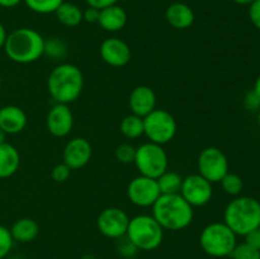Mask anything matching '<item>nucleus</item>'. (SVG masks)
Listing matches in <instances>:
<instances>
[{
    "mask_svg": "<svg viewBox=\"0 0 260 259\" xmlns=\"http://www.w3.org/2000/svg\"><path fill=\"white\" fill-rule=\"evenodd\" d=\"M47 89L56 103L70 104L79 99L84 89V75L74 63H58L51 70Z\"/></svg>",
    "mask_w": 260,
    "mask_h": 259,
    "instance_id": "1",
    "label": "nucleus"
},
{
    "mask_svg": "<svg viewBox=\"0 0 260 259\" xmlns=\"http://www.w3.org/2000/svg\"><path fill=\"white\" fill-rule=\"evenodd\" d=\"M152 216L164 230L182 231L192 223L193 207L179 195H161L152 205Z\"/></svg>",
    "mask_w": 260,
    "mask_h": 259,
    "instance_id": "2",
    "label": "nucleus"
},
{
    "mask_svg": "<svg viewBox=\"0 0 260 259\" xmlns=\"http://www.w3.org/2000/svg\"><path fill=\"white\" fill-rule=\"evenodd\" d=\"M45 38L38 30L28 27H20L8 33L5 41V55L13 62L32 63L43 56Z\"/></svg>",
    "mask_w": 260,
    "mask_h": 259,
    "instance_id": "3",
    "label": "nucleus"
},
{
    "mask_svg": "<svg viewBox=\"0 0 260 259\" xmlns=\"http://www.w3.org/2000/svg\"><path fill=\"white\" fill-rule=\"evenodd\" d=\"M223 222L238 236H245L260 226V202L249 196H238L226 206Z\"/></svg>",
    "mask_w": 260,
    "mask_h": 259,
    "instance_id": "4",
    "label": "nucleus"
},
{
    "mask_svg": "<svg viewBox=\"0 0 260 259\" xmlns=\"http://www.w3.org/2000/svg\"><path fill=\"white\" fill-rule=\"evenodd\" d=\"M126 236L140 251H151L161 245L164 229L152 215H137L129 218Z\"/></svg>",
    "mask_w": 260,
    "mask_h": 259,
    "instance_id": "5",
    "label": "nucleus"
},
{
    "mask_svg": "<svg viewBox=\"0 0 260 259\" xmlns=\"http://www.w3.org/2000/svg\"><path fill=\"white\" fill-rule=\"evenodd\" d=\"M238 244V235L225 222H211L200 235V245L212 258H226Z\"/></svg>",
    "mask_w": 260,
    "mask_h": 259,
    "instance_id": "6",
    "label": "nucleus"
},
{
    "mask_svg": "<svg viewBox=\"0 0 260 259\" xmlns=\"http://www.w3.org/2000/svg\"><path fill=\"white\" fill-rule=\"evenodd\" d=\"M134 164L140 175L157 179L169 168V159L162 145L149 141L136 147Z\"/></svg>",
    "mask_w": 260,
    "mask_h": 259,
    "instance_id": "7",
    "label": "nucleus"
},
{
    "mask_svg": "<svg viewBox=\"0 0 260 259\" xmlns=\"http://www.w3.org/2000/svg\"><path fill=\"white\" fill-rule=\"evenodd\" d=\"M178 124L174 116L165 109L155 108L144 117V135L150 142L165 145L177 135Z\"/></svg>",
    "mask_w": 260,
    "mask_h": 259,
    "instance_id": "8",
    "label": "nucleus"
},
{
    "mask_svg": "<svg viewBox=\"0 0 260 259\" xmlns=\"http://www.w3.org/2000/svg\"><path fill=\"white\" fill-rule=\"evenodd\" d=\"M198 174L210 183H220L229 173V160L225 152L215 146H208L201 151L197 160Z\"/></svg>",
    "mask_w": 260,
    "mask_h": 259,
    "instance_id": "9",
    "label": "nucleus"
},
{
    "mask_svg": "<svg viewBox=\"0 0 260 259\" xmlns=\"http://www.w3.org/2000/svg\"><path fill=\"white\" fill-rule=\"evenodd\" d=\"M179 195L193 208L203 207V206L208 205L213 197L212 183L208 182L198 173L187 175L185 178H183Z\"/></svg>",
    "mask_w": 260,
    "mask_h": 259,
    "instance_id": "10",
    "label": "nucleus"
},
{
    "mask_svg": "<svg viewBox=\"0 0 260 259\" xmlns=\"http://www.w3.org/2000/svg\"><path fill=\"white\" fill-rule=\"evenodd\" d=\"M160 196L159 185L154 178L139 175L129 180L127 185V197L137 207H152Z\"/></svg>",
    "mask_w": 260,
    "mask_h": 259,
    "instance_id": "11",
    "label": "nucleus"
},
{
    "mask_svg": "<svg viewBox=\"0 0 260 259\" xmlns=\"http://www.w3.org/2000/svg\"><path fill=\"white\" fill-rule=\"evenodd\" d=\"M129 217L126 211L118 207H107L98 215L96 228L99 233L108 239L122 238L126 235L128 228Z\"/></svg>",
    "mask_w": 260,
    "mask_h": 259,
    "instance_id": "12",
    "label": "nucleus"
},
{
    "mask_svg": "<svg viewBox=\"0 0 260 259\" xmlns=\"http://www.w3.org/2000/svg\"><path fill=\"white\" fill-rule=\"evenodd\" d=\"M93 147L90 142L84 137H74L66 142L62 151V163H65L71 170L81 169L91 159Z\"/></svg>",
    "mask_w": 260,
    "mask_h": 259,
    "instance_id": "13",
    "label": "nucleus"
},
{
    "mask_svg": "<svg viewBox=\"0 0 260 259\" xmlns=\"http://www.w3.org/2000/svg\"><path fill=\"white\" fill-rule=\"evenodd\" d=\"M48 132L55 137H66L74 127V114L69 104L55 103L46 117Z\"/></svg>",
    "mask_w": 260,
    "mask_h": 259,
    "instance_id": "14",
    "label": "nucleus"
},
{
    "mask_svg": "<svg viewBox=\"0 0 260 259\" xmlns=\"http://www.w3.org/2000/svg\"><path fill=\"white\" fill-rule=\"evenodd\" d=\"M101 57L107 65L112 68H122L126 66L131 60V48L123 40L112 37L107 38L102 42L99 48Z\"/></svg>",
    "mask_w": 260,
    "mask_h": 259,
    "instance_id": "15",
    "label": "nucleus"
},
{
    "mask_svg": "<svg viewBox=\"0 0 260 259\" xmlns=\"http://www.w3.org/2000/svg\"><path fill=\"white\" fill-rule=\"evenodd\" d=\"M128 107L132 113L144 118L156 108V94L147 85L136 86L129 93Z\"/></svg>",
    "mask_w": 260,
    "mask_h": 259,
    "instance_id": "16",
    "label": "nucleus"
},
{
    "mask_svg": "<svg viewBox=\"0 0 260 259\" xmlns=\"http://www.w3.org/2000/svg\"><path fill=\"white\" fill-rule=\"evenodd\" d=\"M28 117L18 106H4L0 108V130L5 135L20 134L27 127Z\"/></svg>",
    "mask_w": 260,
    "mask_h": 259,
    "instance_id": "17",
    "label": "nucleus"
},
{
    "mask_svg": "<svg viewBox=\"0 0 260 259\" xmlns=\"http://www.w3.org/2000/svg\"><path fill=\"white\" fill-rule=\"evenodd\" d=\"M165 19L175 29H187L194 23L196 15L192 8L184 3H173L165 10Z\"/></svg>",
    "mask_w": 260,
    "mask_h": 259,
    "instance_id": "18",
    "label": "nucleus"
},
{
    "mask_svg": "<svg viewBox=\"0 0 260 259\" xmlns=\"http://www.w3.org/2000/svg\"><path fill=\"white\" fill-rule=\"evenodd\" d=\"M98 24L107 32H118L127 24V13L119 5L114 4L104 8L99 13Z\"/></svg>",
    "mask_w": 260,
    "mask_h": 259,
    "instance_id": "19",
    "label": "nucleus"
},
{
    "mask_svg": "<svg viewBox=\"0 0 260 259\" xmlns=\"http://www.w3.org/2000/svg\"><path fill=\"white\" fill-rule=\"evenodd\" d=\"M20 155L17 147L9 142L0 144V179H7L18 172Z\"/></svg>",
    "mask_w": 260,
    "mask_h": 259,
    "instance_id": "20",
    "label": "nucleus"
},
{
    "mask_svg": "<svg viewBox=\"0 0 260 259\" xmlns=\"http://www.w3.org/2000/svg\"><path fill=\"white\" fill-rule=\"evenodd\" d=\"M9 230L13 240L25 244L30 243L37 238L40 234V226H38L37 221H35L33 218L22 217L18 218Z\"/></svg>",
    "mask_w": 260,
    "mask_h": 259,
    "instance_id": "21",
    "label": "nucleus"
},
{
    "mask_svg": "<svg viewBox=\"0 0 260 259\" xmlns=\"http://www.w3.org/2000/svg\"><path fill=\"white\" fill-rule=\"evenodd\" d=\"M55 15L61 24L69 28L78 27L83 22V10L74 3L63 2L57 8Z\"/></svg>",
    "mask_w": 260,
    "mask_h": 259,
    "instance_id": "22",
    "label": "nucleus"
},
{
    "mask_svg": "<svg viewBox=\"0 0 260 259\" xmlns=\"http://www.w3.org/2000/svg\"><path fill=\"white\" fill-rule=\"evenodd\" d=\"M122 135L128 140H136L144 136V118L131 113L124 117L119 124Z\"/></svg>",
    "mask_w": 260,
    "mask_h": 259,
    "instance_id": "23",
    "label": "nucleus"
},
{
    "mask_svg": "<svg viewBox=\"0 0 260 259\" xmlns=\"http://www.w3.org/2000/svg\"><path fill=\"white\" fill-rule=\"evenodd\" d=\"M161 195H177L180 192L183 177L177 172L168 169L156 179Z\"/></svg>",
    "mask_w": 260,
    "mask_h": 259,
    "instance_id": "24",
    "label": "nucleus"
},
{
    "mask_svg": "<svg viewBox=\"0 0 260 259\" xmlns=\"http://www.w3.org/2000/svg\"><path fill=\"white\" fill-rule=\"evenodd\" d=\"M69 53L68 43L58 37H50L45 40L43 55L50 57L51 60H62Z\"/></svg>",
    "mask_w": 260,
    "mask_h": 259,
    "instance_id": "25",
    "label": "nucleus"
},
{
    "mask_svg": "<svg viewBox=\"0 0 260 259\" xmlns=\"http://www.w3.org/2000/svg\"><path fill=\"white\" fill-rule=\"evenodd\" d=\"M221 187H222L223 192L229 196H234V197H238L241 195L244 189V180L243 178L239 174L235 173L229 172L222 179L220 180Z\"/></svg>",
    "mask_w": 260,
    "mask_h": 259,
    "instance_id": "26",
    "label": "nucleus"
},
{
    "mask_svg": "<svg viewBox=\"0 0 260 259\" xmlns=\"http://www.w3.org/2000/svg\"><path fill=\"white\" fill-rule=\"evenodd\" d=\"M27 8L38 14H51L57 10V8L65 0H23Z\"/></svg>",
    "mask_w": 260,
    "mask_h": 259,
    "instance_id": "27",
    "label": "nucleus"
},
{
    "mask_svg": "<svg viewBox=\"0 0 260 259\" xmlns=\"http://www.w3.org/2000/svg\"><path fill=\"white\" fill-rule=\"evenodd\" d=\"M231 259H260V251L256 250L248 243L236 244L234 250L230 254Z\"/></svg>",
    "mask_w": 260,
    "mask_h": 259,
    "instance_id": "28",
    "label": "nucleus"
},
{
    "mask_svg": "<svg viewBox=\"0 0 260 259\" xmlns=\"http://www.w3.org/2000/svg\"><path fill=\"white\" fill-rule=\"evenodd\" d=\"M136 156V147L131 144H121L114 150V157L121 164H134Z\"/></svg>",
    "mask_w": 260,
    "mask_h": 259,
    "instance_id": "29",
    "label": "nucleus"
},
{
    "mask_svg": "<svg viewBox=\"0 0 260 259\" xmlns=\"http://www.w3.org/2000/svg\"><path fill=\"white\" fill-rule=\"evenodd\" d=\"M117 244H116V248H117V253L122 256V258H126V259H132L137 255L139 253V249L135 246V244L127 238L126 235L122 236V238L117 239Z\"/></svg>",
    "mask_w": 260,
    "mask_h": 259,
    "instance_id": "30",
    "label": "nucleus"
},
{
    "mask_svg": "<svg viewBox=\"0 0 260 259\" xmlns=\"http://www.w3.org/2000/svg\"><path fill=\"white\" fill-rule=\"evenodd\" d=\"M14 240L10 230L4 225H0V259H4L10 253Z\"/></svg>",
    "mask_w": 260,
    "mask_h": 259,
    "instance_id": "31",
    "label": "nucleus"
},
{
    "mask_svg": "<svg viewBox=\"0 0 260 259\" xmlns=\"http://www.w3.org/2000/svg\"><path fill=\"white\" fill-rule=\"evenodd\" d=\"M71 169L65 164V163H61V164L55 165L52 168V172H51V177L55 182L57 183H63L70 178Z\"/></svg>",
    "mask_w": 260,
    "mask_h": 259,
    "instance_id": "32",
    "label": "nucleus"
},
{
    "mask_svg": "<svg viewBox=\"0 0 260 259\" xmlns=\"http://www.w3.org/2000/svg\"><path fill=\"white\" fill-rule=\"evenodd\" d=\"M244 106L249 109V111H259L260 109V96L253 90L248 91L244 98Z\"/></svg>",
    "mask_w": 260,
    "mask_h": 259,
    "instance_id": "33",
    "label": "nucleus"
},
{
    "mask_svg": "<svg viewBox=\"0 0 260 259\" xmlns=\"http://www.w3.org/2000/svg\"><path fill=\"white\" fill-rule=\"evenodd\" d=\"M249 18L254 27L260 30V0H254L249 5Z\"/></svg>",
    "mask_w": 260,
    "mask_h": 259,
    "instance_id": "34",
    "label": "nucleus"
},
{
    "mask_svg": "<svg viewBox=\"0 0 260 259\" xmlns=\"http://www.w3.org/2000/svg\"><path fill=\"white\" fill-rule=\"evenodd\" d=\"M244 238H245V243H248L249 245H251L253 248H255L256 250L260 251V226L259 228L254 229V230L250 231L249 234H246Z\"/></svg>",
    "mask_w": 260,
    "mask_h": 259,
    "instance_id": "35",
    "label": "nucleus"
},
{
    "mask_svg": "<svg viewBox=\"0 0 260 259\" xmlns=\"http://www.w3.org/2000/svg\"><path fill=\"white\" fill-rule=\"evenodd\" d=\"M99 13H101V10L88 7L85 10H83V20H85L86 23H91V24L93 23H98Z\"/></svg>",
    "mask_w": 260,
    "mask_h": 259,
    "instance_id": "36",
    "label": "nucleus"
},
{
    "mask_svg": "<svg viewBox=\"0 0 260 259\" xmlns=\"http://www.w3.org/2000/svg\"><path fill=\"white\" fill-rule=\"evenodd\" d=\"M118 0H85V3L88 4V7L95 8V9L102 10L104 8H108L111 5L117 4Z\"/></svg>",
    "mask_w": 260,
    "mask_h": 259,
    "instance_id": "37",
    "label": "nucleus"
},
{
    "mask_svg": "<svg viewBox=\"0 0 260 259\" xmlns=\"http://www.w3.org/2000/svg\"><path fill=\"white\" fill-rule=\"evenodd\" d=\"M23 0H0V8H14L19 5Z\"/></svg>",
    "mask_w": 260,
    "mask_h": 259,
    "instance_id": "38",
    "label": "nucleus"
},
{
    "mask_svg": "<svg viewBox=\"0 0 260 259\" xmlns=\"http://www.w3.org/2000/svg\"><path fill=\"white\" fill-rule=\"evenodd\" d=\"M7 37H8L7 29H5L4 25H3L2 23H0V50H2V48H4L5 41H7Z\"/></svg>",
    "mask_w": 260,
    "mask_h": 259,
    "instance_id": "39",
    "label": "nucleus"
},
{
    "mask_svg": "<svg viewBox=\"0 0 260 259\" xmlns=\"http://www.w3.org/2000/svg\"><path fill=\"white\" fill-rule=\"evenodd\" d=\"M254 91H255V93L260 96V74L258 78H256L255 84H254Z\"/></svg>",
    "mask_w": 260,
    "mask_h": 259,
    "instance_id": "40",
    "label": "nucleus"
},
{
    "mask_svg": "<svg viewBox=\"0 0 260 259\" xmlns=\"http://www.w3.org/2000/svg\"><path fill=\"white\" fill-rule=\"evenodd\" d=\"M233 2L239 5H250L254 0H233Z\"/></svg>",
    "mask_w": 260,
    "mask_h": 259,
    "instance_id": "41",
    "label": "nucleus"
},
{
    "mask_svg": "<svg viewBox=\"0 0 260 259\" xmlns=\"http://www.w3.org/2000/svg\"><path fill=\"white\" fill-rule=\"evenodd\" d=\"M5 136H7V135H5L4 132H3L2 130H0V144L5 142Z\"/></svg>",
    "mask_w": 260,
    "mask_h": 259,
    "instance_id": "42",
    "label": "nucleus"
},
{
    "mask_svg": "<svg viewBox=\"0 0 260 259\" xmlns=\"http://www.w3.org/2000/svg\"><path fill=\"white\" fill-rule=\"evenodd\" d=\"M258 124H259V127H260V109L258 111Z\"/></svg>",
    "mask_w": 260,
    "mask_h": 259,
    "instance_id": "43",
    "label": "nucleus"
},
{
    "mask_svg": "<svg viewBox=\"0 0 260 259\" xmlns=\"http://www.w3.org/2000/svg\"><path fill=\"white\" fill-rule=\"evenodd\" d=\"M0 86H2V75H0Z\"/></svg>",
    "mask_w": 260,
    "mask_h": 259,
    "instance_id": "44",
    "label": "nucleus"
},
{
    "mask_svg": "<svg viewBox=\"0 0 260 259\" xmlns=\"http://www.w3.org/2000/svg\"><path fill=\"white\" fill-rule=\"evenodd\" d=\"M0 9H2V8H0Z\"/></svg>",
    "mask_w": 260,
    "mask_h": 259,
    "instance_id": "45",
    "label": "nucleus"
}]
</instances>
